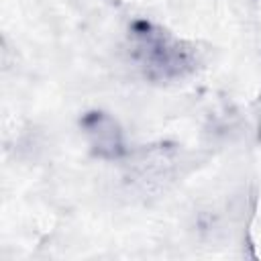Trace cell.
Listing matches in <instances>:
<instances>
[{
    "instance_id": "obj_1",
    "label": "cell",
    "mask_w": 261,
    "mask_h": 261,
    "mask_svg": "<svg viewBox=\"0 0 261 261\" xmlns=\"http://www.w3.org/2000/svg\"><path fill=\"white\" fill-rule=\"evenodd\" d=\"M128 45L133 61L153 82L184 80L198 65L194 45L149 20H135L130 24Z\"/></svg>"
},
{
    "instance_id": "obj_2",
    "label": "cell",
    "mask_w": 261,
    "mask_h": 261,
    "mask_svg": "<svg viewBox=\"0 0 261 261\" xmlns=\"http://www.w3.org/2000/svg\"><path fill=\"white\" fill-rule=\"evenodd\" d=\"M82 133L96 157L118 159L124 155V135L118 122L100 110L88 112L82 116Z\"/></svg>"
}]
</instances>
